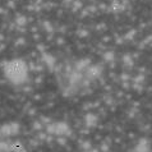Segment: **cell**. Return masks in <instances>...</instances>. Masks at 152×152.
<instances>
[{
	"label": "cell",
	"mask_w": 152,
	"mask_h": 152,
	"mask_svg": "<svg viewBox=\"0 0 152 152\" xmlns=\"http://www.w3.org/2000/svg\"><path fill=\"white\" fill-rule=\"evenodd\" d=\"M5 74L12 82L20 83V82H23L27 77V68L22 61H18V60L12 61L7 65Z\"/></svg>",
	"instance_id": "cell-1"
}]
</instances>
